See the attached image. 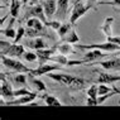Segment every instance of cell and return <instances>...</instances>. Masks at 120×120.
I'll return each mask as SVG.
<instances>
[{
	"label": "cell",
	"mask_w": 120,
	"mask_h": 120,
	"mask_svg": "<svg viewBox=\"0 0 120 120\" xmlns=\"http://www.w3.org/2000/svg\"><path fill=\"white\" fill-rule=\"evenodd\" d=\"M28 81H29V85H30L35 91L38 92H46L47 91V87L44 85L43 81H41L39 79H37V76H34V75L29 73L28 75Z\"/></svg>",
	"instance_id": "13"
},
{
	"label": "cell",
	"mask_w": 120,
	"mask_h": 120,
	"mask_svg": "<svg viewBox=\"0 0 120 120\" xmlns=\"http://www.w3.org/2000/svg\"><path fill=\"white\" fill-rule=\"evenodd\" d=\"M24 52H25V49H24V46H22V44H17V43H14V44H11V46H10V48L8 49V52H6V54H5V56L18 58V57H23Z\"/></svg>",
	"instance_id": "17"
},
{
	"label": "cell",
	"mask_w": 120,
	"mask_h": 120,
	"mask_svg": "<svg viewBox=\"0 0 120 120\" xmlns=\"http://www.w3.org/2000/svg\"><path fill=\"white\" fill-rule=\"evenodd\" d=\"M42 5L44 8L47 18H52L53 15H56V10H57V0H43Z\"/></svg>",
	"instance_id": "15"
},
{
	"label": "cell",
	"mask_w": 120,
	"mask_h": 120,
	"mask_svg": "<svg viewBox=\"0 0 120 120\" xmlns=\"http://www.w3.org/2000/svg\"><path fill=\"white\" fill-rule=\"evenodd\" d=\"M102 52H104V51H100V49H89L87 52H85V53H83L82 60L85 61V63L100 61L101 58L108 56L106 53H102Z\"/></svg>",
	"instance_id": "9"
},
{
	"label": "cell",
	"mask_w": 120,
	"mask_h": 120,
	"mask_svg": "<svg viewBox=\"0 0 120 120\" xmlns=\"http://www.w3.org/2000/svg\"><path fill=\"white\" fill-rule=\"evenodd\" d=\"M77 1H82V0H77ZM96 1H97V0H87V3H90V4H94V5L96 4Z\"/></svg>",
	"instance_id": "39"
},
{
	"label": "cell",
	"mask_w": 120,
	"mask_h": 120,
	"mask_svg": "<svg viewBox=\"0 0 120 120\" xmlns=\"http://www.w3.org/2000/svg\"><path fill=\"white\" fill-rule=\"evenodd\" d=\"M112 23H114V18H112V17H108L105 20H104L102 25L100 27L101 32L106 35V38H108V37H111V35H112V29H111Z\"/></svg>",
	"instance_id": "19"
},
{
	"label": "cell",
	"mask_w": 120,
	"mask_h": 120,
	"mask_svg": "<svg viewBox=\"0 0 120 120\" xmlns=\"http://www.w3.org/2000/svg\"><path fill=\"white\" fill-rule=\"evenodd\" d=\"M87 96L92 97V99H97L99 94H97V86L96 85H91V86H90V89L87 90Z\"/></svg>",
	"instance_id": "32"
},
{
	"label": "cell",
	"mask_w": 120,
	"mask_h": 120,
	"mask_svg": "<svg viewBox=\"0 0 120 120\" xmlns=\"http://www.w3.org/2000/svg\"><path fill=\"white\" fill-rule=\"evenodd\" d=\"M75 47L77 49H100V51H104V52H119L120 51V46L119 44H115V43H111V42L106 41L104 43H91V44H79L76 43Z\"/></svg>",
	"instance_id": "4"
},
{
	"label": "cell",
	"mask_w": 120,
	"mask_h": 120,
	"mask_svg": "<svg viewBox=\"0 0 120 120\" xmlns=\"http://www.w3.org/2000/svg\"><path fill=\"white\" fill-rule=\"evenodd\" d=\"M47 76L51 80L61 83V85H66V86L73 87V89H81L83 85L87 83L86 80L79 79V77L71 76V75H67V73H52V72H49V73H47Z\"/></svg>",
	"instance_id": "1"
},
{
	"label": "cell",
	"mask_w": 120,
	"mask_h": 120,
	"mask_svg": "<svg viewBox=\"0 0 120 120\" xmlns=\"http://www.w3.org/2000/svg\"><path fill=\"white\" fill-rule=\"evenodd\" d=\"M99 64L102 68L108 70V71H120V58H111L108 61H102L99 62Z\"/></svg>",
	"instance_id": "16"
},
{
	"label": "cell",
	"mask_w": 120,
	"mask_h": 120,
	"mask_svg": "<svg viewBox=\"0 0 120 120\" xmlns=\"http://www.w3.org/2000/svg\"><path fill=\"white\" fill-rule=\"evenodd\" d=\"M109 42H111V43H115V44H119L120 46V37H115V35H111V37H108L106 38Z\"/></svg>",
	"instance_id": "37"
},
{
	"label": "cell",
	"mask_w": 120,
	"mask_h": 120,
	"mask_svg": "<svg viewBox=\"0 0 120 120\" xmlns=\"http://www.w3.org/2000/svg\"><path fill=\"white\" fill-rule=\"evenodd\" d=\"M86 104L89 106H95V105H99L97 104V99H92V97H89V99L86 100Z\"/></svg>",
	"instance_id": "38"
},
{
	"label": "cell",
	"mask_w": 120,
	"mask_h": 120,
	"mask_svg": "<svg viewBox=\"0 0 120 120\" xmlns=\"http://www.w3.org/2000/svg\"><path fill=\"white\" fill-rule=\"evenodd\" d=\"M10 46H11V43H9V42H5L4 39L0 41V52H1V54H6V52L10 48Z\"/></svg>",
	"instance_id": "33"
},
{
	"label": "cell",
	"mask_w": 120,
	"mask_h": 120,
	"mask_svg": "<svg viewBox=\"0 0 120 120\" xmlns=\"http://www.w3.org/2000/svg\"><path fill=\"white\" fill-rule=\"evenodd\" d=\"M39 97L47 104L48 106H62L63 105V104L61 102L57 97H54L52 95H48V94H43V95H41Z\"/></svg>",
	"instance_id": "23"
},
{
	"label": "cell",
	"mask_w": 120,
	"mask_h": 120,
	"mask_svg": "<svg viewBox=\"0 0 120 120\" xmlns=\"http://www.w3.org/2000/svg\"><path fill=\"white\" fill-rule=\"evenodd\" d=\"M29 18H38L43 22L44 24L47 25V15H46V11H44V8L42 4H35V5H29L28 8H25V14H24V18L23 20Z\"/></svg>",
	"instance_id": "5"
},
{
	"label": "cell",
	"mask_w": 120,
	"mask_h": 120,
	"mask_svg": "<svg viewBox=\"0 0 120 120\" xmlns=\"http://www.w3.org/2000/svg\"><path fill=\"white\" fill-rule=\"evenodd\" d=\"M24 35H25V28L23 27V25H20V27L18 28V30H17V35H15V38H14V43H18Z\"/></svg>",
	"instance_id": "31"
},
{
	"label": "cell",
	"mask_w": 120,
	"mask_h": 120,
	"mask_svg": "<svg viewBox=\"0 0 120 120\" xmlns=\"http://www.w3.org/2000/svg\"><path fill=\"white\" fill-rule=\"evenodd\" d=\"M49 61L51 62H54V63H57V64H62V66H67V63H68V58L66 57V54H62V53H60V54H53L51 58H49Z\"/></svg>",
	"instance_id": "24"
},
{
	"label": "cell",
	"mask_w": 120,
	"mask_h": 120,
	"mask_svg": "<svg viewBox=\"0 0 120 120\" xmlns=\"http://www.w3.org/2000/svg\"><path fill=\"white\" fill-rule=\"evenodd\" d=\"M61 25H62V23L58 22V20H51V22H48V23H47V27L52 28L53 30H56V32L61 28Z\"/></svg>",
	"instance_id": "35"
},
{
	"label": "cell",
	"mask_w": 120,
	"mask_h": 120,
	"mask_svg": "<svg viewBox=\"0 0 120 120\" xmlns=\"http://www.w3.org/2000/svg\"><path fill=\"white\" fill-rule=\"evenodd\" d=\"M115 10H116V11H118L119 14H120V6H115Z\"/></svg>",
	"instance_id": "42"
},
{
	"label": "cell",
	"mask_w": 120,
	"mask_h": 120,
	"mask_svg": "<svg viewBox=\"0 0 120 120\" xmlns=\"http://www.w3.org/2000/svg\"><path fill=\"white\" fill-rule=\"evenodd\" d=\"M99 5H110V6H120V0H111V1H100Z\"/></svg>",
	"instance_id": "36"
},
{
	"label": "cell",
	"mask_w": 120,
	"mask_h": 120,
	"mask_svg": "<svg viewBox=\"0 0 120 120\" xmlns=\"http://www.w3.org/2000/svg\"><path fill=\"white\" fill-rule=\"evenodd\" d=\"M24 46H27L30 49L38 51V49H43V48H48V43L42 37H35V38H32V39L25 41Z\"/></svg>",
	"instance_id": "10"
},
{
	"label": "cell",
	"mask_w": 120,
	"mask_h": 120,
	"mask_svg": "<svg viewBox=\"0 0 120 120\" xmlns=\"http://www.w3.org/2000/svg\"><path fill=\"white\" fill-rule=\"evenodd\" d=\"M91 9H95L96 10V6L94 4H90V3H87V4H83L82 1H75V5H73V9L72 11H71V17H70V23L75 25L76 24V22L79 20L80 18H82L83 15L86 14V13H89Z\"/></svg>",
	"instance_id": "3"
},
{
	"label": "cell",
	"mask_w": 120,
	"mask_h": 120,
	"mask_svg": "<svg viewBox=\"0 0 120 120\" xmlns=\"http://www.w3.org/2000/svg\"><path fill=\"white\" fill-rule=\"evenodd\" d=\"M28 105H29V106H39V104H37L35 101H32V102H29Z\"/></svg>",
	"instance_id": "40"
},
{
	"label": "cell",
	"mask_w": 120,
	"mask_h": 120,
	"mask_svg": "<svg viewBox=\"0 0 120 120\" xmlns=\"http://www.w3.org/2000/svg\"><path fill=\"white\" fill-rule=\"evenodd\" d=\"M73 25L71 24V23H62V25H61V28L57 30V33H58V37L60 38H63L64 35H66L68 32L72 29Z\"/></svg>",
	"instance_id": "26"
},
{
	"label": "cell",
	"mask_w": 120,
	"mask_h": 120,
	"mask_svg": "<svg viewBox=\"0 0 120 120\" xmlns=\"http://www.w3.org/2000/svg\"><path fill=\"white\" fill-rule=\"evenodd\" d=\"M0 94H1L3 99L6 100H13L14 99V90H13L11 85L5 81V75L1 73V85H0Z\"/></svg>",
	"instance_id": "8"
},
{
	"label": "cell",
	"mask_w": 120,
	"mask_h": 120,
	"mask_svg": "<svg viewBox=\"0 0 120 120\" xmlns=\"http://www.w3.org/2000/svg\"><path fill=\"white\" fill-rule=\"evenodd\" d=\"M111 91H114V89H110L109 86H106L105 83H100L99 86H97V94L99 95H105V94H109V92H111Z\"/></svg>",
	"instance_id": "29"
},
{
	"label": "cell",
	"mask_w": 120,
	"mask_h": 120,
	"mask_svg": "<svg viewBox=\"0 0 120 120\" xmlns=\"http://www.w3.org/2000/svg\"><path fill=\"white\" fill-rule=\"evenodd\" d=\"M57 51L60 52V53L62 54H76L77 52L72 48V46H71V43H66V42H61V44H57L56 46Z\"/></svg>",
	"instance_id": "22"
},
{
	"label": "cell",
	"mask_w": 120,
	"mask_h": 120,
	"mask_svg": "<svg viewBox=\"0 0 120 120\" xmlns=\"http://www.w3.org/2000/svg\"><path fill=\"white\" fill-rule=\"evenodd\" d=\"M115 94H116L115 91H111V92H109V94H105V95H99V96H97V104H99V105H101V104H104L108 99L112 97Z\"/></svg>",
	"instance_id": "30"
},
{
	"label": "cell",
	"mask_w": 120,
	"mask_h": 120,
	"mask_svg": "<svg viewBox=\"0 0 120 120\" xmlns=\"http://www.w3.org/2000/svg\"><path fill=\"white\" fill-rule=\"evenodd\" d=\"M22 1V4H24V5H27V3H29L30 0H20Z\"/></svg>",
	"instance_id": "41"
},
{
	"label": "cell",
	"mask_w": 120,
	"mask_h": 120,
	"mask_svg": "<svg viewBox=\"0 0 120 120\" xmlns=\"http://www.w3.org/2000/svg\"><path fill=\"white\" fill-rule=\"evenodd\" d=\"M99 83H114V82H120V76L114 73H108V72H99Z\"/></svg>",
	"instance_id": "14"
},
{
	"label": "cell",
	"mask_w": 120,
	"mask_h": 120,
	"mask_svg": "<svg viewBox=\"0 0 120 120\" xmlns=\"http://www.w3.org/2000/svg\"><path fill=\"white\" fill-rule=\"evenodd\" d=\"M27 80H28V76H25L24 73H18L11 77V81L14 83H17V85H25Z\"/></svg>",
	"instance_id": "27"
},
{
	"label": "cell",
	"mask_w": 120,
	"mask_h": 120,
	"mask_svg": "<svg viewBox=\"0 0 120 120\" xmlns=\"http://www.w3.org/2000/svg\"><path fill=\"white\" fill-rule=\"evenodd\" d=\"M60 64H49V63H42L39 64V67H37L35 70L32 71V75H34V76H43V75H47L49 72H54V71H61Z\"/></svg>",
	"instance_id": "6"
},
{
	"label": "cell",
	"mask_w": 120,
	"mask_h": 120,
	"mask_svg": "<svg viewBox=\"0 0 120 120\" xmlns=\"http://www.w3.org/2000/svg\"><path fill=\"white\" fill-rule=\"evenodd\" d=\"M23 58L27 62H35L38 60V56H37V52H32V51H27L24 52L23 54Z\"/></svg>",
	"instance_id": "28"
},
{
	"label": "cell",
	"mask_w": 120,
	"mask_h": 120,
	"mask_svg": "<svg viewBox=\"0 0 120 120\" xmlns=\"http://www.w3.org/2000/svg\"><path fill=\"white\" fill-rule=\"evenodd\" d=\"M56 51H57L56 47H53V48H43V49L35 51L37 52V56H38V62H39V64L49 62V58L56 53Z\"/></svg>",
	"instance_id": "11"
},
{
	"label": "cell",
	"mask_w": 120,
	"mask_h": 120,
	"mask_svg": "<svg viewBox=\"0 0 120 120\" xmlns=\"http://www.w3.org/2000/svg\"><path fill=\"white\" fill-rule=\"evenodd\" d=\"M70 6V0H57V10H56V17L58 19H66L67 10Z\"/></svg>",
	"instance_id": "12"
},
{
	"label": "cell",
	"mask_w": 120,
	"mask_h": 120,
	"mask_svg": "<svg viewBox=\"0 0 120 120\" xmlns=\"http://www.w3.org/2000/svg\"><path fill=\"white\" fill-rule=\"evenodd\" d=\"M15 19L14 17H11L10 22H9V25L5 29H1V34H4L6 38H13L14 39L15 35H17V30L14 29V23H15Z\"/></svg>",
	"instance_id": "21"
},
{
	"label": "cell",
	"mask_w": 120,
	"mask_h": 120,
	"mask_svg": "<svg viewBox=\"0 0 120 120\" xmlns=\"http://www.w3.org/2000/svg\"><path fill=\"white\" fill-rule=\"evenodd\" d=\"M118 54H120V51H119V53H118Z\"/></svg>",
	"instance_id": "43"
},
{
	"label": "cell",
	"mask_w": 120,
	"mask_h": 120,
	"mask_svg": "<svg viewBox=\"0 0 120 120\" xmlns=\"http://www.w3.org/2000/svg\"><path fill=\"white\" fill-rule=\"evenodd\" d=\"M30 92H32V91H29L28 89H25V87H22V89L14 90V99H15V97H19V96L28 95V94H30Z\"/></svg>",
	"instance_id": "34"
},
{
	"label": "cell",
	"mask_w": 120,
	"mask_h": 120,
	"mask_svg": "<svg viewBox=\"0 0 120 120\" xmlns=\"http://www.w3.org/2000/svg\"><path fill=\"white\" fill-rule=\"evenodd\" d=\"M20 5H22V1L19 0H10V15L14 18H18L19 15V10H20Z\"/></svg>",
	"instance_id": "25"
},
{
	"label": "cell",
	"mask_w": 120,
	"mask_h": 120,
	"mask_svg": "<svg viewBox=\"0 0 120 120\" xmlns=\"http://www.w3.org/2000/svg\"><path fill=\"white\" fill-rule=\"evenodd\" d=\"M1 63L8 70L13 71V72H17V73H30L33 71L32 68L25 66L24 63H22L20 61H18L17 58L5 56V54H1Z\"/></svg>",
	"instance_id": "2"
},
{
	"label": "cell",
	"mask_w": 120,
	"mask_h": 120,
	"mask_svg": "<svg viewBox=\"0 0 120 120\" xmlns=\"http://www.w3.org/2000/svg\"><path fill=\"white\" fill-rule=\"evenodd\" d=\"M37 97H38V94L30 92V94H28V95L15 97V99H13V100H6L5 105H8V106H11V105H24V104H29V102L34 101Z\"/></svg>",
	"instance_id": "7"
},
{
	"label": "cell",
	"mask_w": 120,
	"mask_h": 120,
	"mask_svg": "<svg viewBox=\"0 0 120 120\" xmlns=\"http://www.w3.org/2000/svg\"><path fill=\"white\" fill-rule=\"evenodd\" d=\"M61 42H66V43L76 44V43H79V42H80V37H79V34H77V32L72 28L63 38H61V39H60V43H61Z\"/></svg>",
	"instance_id": "18"
},
{
	"label": "cell",
	"mask_w": 120,
	"mask_h": 120,
	"mask_svg": "<svg viewBox=\"0 0 120 120\" xmlns=\"http://www.w3.org/2000/svg\"><path fill=\"white\" fill-rule=\"evenodd\" d=\"M47 25L38 18H29L27 20V28H33L37 30H46Z\"/></svg>",
	"instance_id": "20"
}]
</instances>
